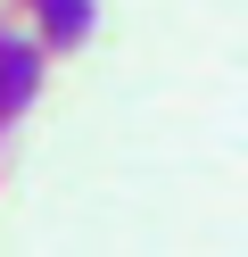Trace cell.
Instances as JSON below:
<instances>
[{"label": "cell", "instance_id": "1", "mask_svg": "<svg viewBox=\"0 0 248 257\" xmlns=\"http://www.w3.org/2000/svg\"><path fill=\"white\" fill-rule=\"evenodd\" d=\"M25 91H33V58L25 50H0V108H17Z\"/></svg>", "mask_w": 248, "mask_h": 257}, {"label": "cell", "instance_id": "2", "mask_svg": "<svg viewBox=\"0 0 248 257\" xmlns=\"http://www.w3.org/2000/svg\"><path fill=\"white\" fill-rule=\"evenodd\" d=\"M42 9H50V34H58V42L83 34V0H42Z\"/></svg>", "mask_w": 248, "mask_h": 257}]
</instances>
